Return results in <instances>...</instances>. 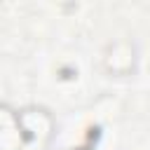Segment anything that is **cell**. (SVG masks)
Listing matches in <instances>:
<instances>
[{
    "mask_svg": "<svg viewBox=\"0 0 150 150\" xmlns=\"http://www.w3.org/2000/svg\"><path fill=\"white\" fill-rule=\"evenodd\" d=\"M26 131L21 127L19 112H12L7 105H2V150H23Z\"/></svg>",
    "mask_w": 150,
    "mask_h": 150,
    "instance_id": "6da1fadb",
    "label": "cell"
}]
</instances>
